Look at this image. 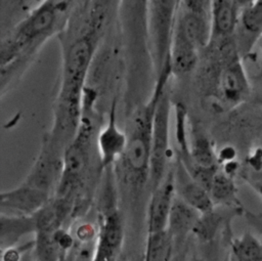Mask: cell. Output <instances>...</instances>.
I'll use <instances>...</instances> for the list:
<instances>
[{"label": "cell", "mask_w": 262, "mask_h": 261, "mask_svg": "<svg viewBox=\"0 0 262 261\" xmlns=\"http://www.w3.org/2000/svg\"><path fill=\"white\" fill-rule=\"evenodd\" d=\"M73 0H44L33 8L1 42L2 89L24 70L42 45L62 27Z\"/></svg>", "instance_id": "cell-1"}, {"label": "cell", "mask_w": 262, "mask_h": 261, "mask_svg": "<svg viewBox=\"0 0 262 261\" xmlns=\"http://www.w3.org/2000/svg\"><path fill=\"white\" fill-rule=\"evenodd\" d=\"M171 75H173L171 66L166 67L157 75L156 85L148 101L134 116L130 131L127 133V144L119 162L122 175L131 186L140 187L144 183H148L155 114Z\"/></svg>", "instance_id": "cell-2"}, {"label": "cell", "mask_w": 262, "mask_h": 261, "mask_svg": "<svg viewBox=\"0 0 262 261\" xmlns=\"http://www.w3.org/2000/svg\"><path fill=\"white\" fill-rule=\"evenodd\" d=\"M181 0H148L147 46L159 75L170 66V48Z\"/></svg>", "instance_id": "cell-3"}, {"label": "cell", "mask_w": 262, "mask_h": 261, "mask_svg": "<svg viewBox=\"0 0 262 261\" xmlns=\"http://www.w3.org/2000/svg\"><path fill=\"white\" fill-rule=\"evenodd\" d=\"M92 133L91 119L83 116L75 136L63 150L61 174L55 189L56 195L74 199L75 191L84 181L90 165Z\"/></svg>", "instance_id": "cell-4"}, {"label": "cell", "mask_w": 262, "mask_h": 261, "mask_svg": "<svg viewBox=\"0 0 262 261\" xmlns=\"http://www.w3.org/2000/svg\"><path fill=\"white\" fill-rule=\"evenodd\" d=\"M172 110L173 105L166 89L160 98L154 119L148 173L150 191L161 183L171 167L169 161L172 157V149L170 148V116Z\"/></svg>", "instance_id": "cell-5"}, {"label": "cell", "mask_w": 262, "mask_h": 261, "mask_svg": "<svg viewBox=\"0 0 262 261\" xmlns=\"http://www.w3.org/2000/svg\"><path fill=\"white\" fill-rule=\"evenodd\" d=\"M123 240L124 227L122 217L115 206L113 208L106 207L100 214L94 260H114L122 249Z\"/></svg>", "instance_id": "cell-6"}, {"label": "cell", "mask_w": 262, "mask_h": 261, "mask_svg": "<svg viewBox=\"0 0 262 261\" xmlns=\"http://www.w3.org/2000/svg\"><path fill=\"white\" fill-rule=\"evenodd\" d=\"M127 140V133L123 132L117 124V98H114L106 124L98 132L96 140L99 163L102 169L107 170L119 162L125 150Z\"/></svg>", "instance_id": "cell-7"}, {"label": "cell", "mask_w": 262, "mask_h": 261, "mask_svg": "<svg viewBox=\"0 0 262 261\" xmlns=\"http://www.w3.org/2000/svg\"><path fill=\"white\" fill-rule=\"evenodd\" d=\"M175 195L174 166H171L161 183L151 190L147 208V233L167 229Z\"/></svg>", "instance_id": "cell-8"}, {"label": "cell", "mask_w": 262, "mask_h": 261, "mask_svg": "<svg viewBox=\"0 0 262 261\" xmlns=\"http://www.w3.org/2000/svg\"><path fill=\"white\" fill-rule=\"evenodd\" d=\"M50 199V191L25 180L18 187L1 192V211L6 209L7 212L2 213L33 215Z\"/></svg>", "instance_id": "cell-9"}, {"label": "cell", "mask_w": 262, "mask_h": 261, "mask_svg": "<svg viewBox=\"0 0 262 261\" xmlns=\"http://www.w3.org/2000/svg\"><path fill=\"white\" fill-rule=\"evenodd\" d=\"M262 37V0H255L252 4L238 11L234 39L241 56L245 59Z\"/></svg>", "instance_id": "cell-10"}, {"label": "cell", "mask_w": 262, "mask_h": 261, "mask_svg": "<svg viewBox=\"0 0 262 261\" xmlns=\"http://www.w3.org/2000/svg\"><path fill=\"white\" fill-rule=\"evenodd\" d=\"M174 184L176 194L201 214L214 210L215 204L209 190L193 179L177 158L174 166Z\"/></svg>", "instance_id": "cell-11"}, {"label": "cell", "mask_w": 262, "mask_h": 261, "mask_svg": "<svg viewBox=\"0 0 262 261\" xmlns=\"http://www.w3.org/2000/svg\"><path fill=\"white\" fill-rule=\"evenodd\" d=\"M200 217V212L185 203L177 194L175 195L167 226L174 247L182 244L189 233L193 232Z\"/></svg>", "instance_id": "cell-12"}, {"label": "cell", "mask_w": 262, "mask_h": 261, "mask_svg": "<svg viewBox=\"0 0 262 261\" xmlns=\"http://www.w3.org/2000/svg\"><path fill=\"white\" fill-rule=\"evenodd\" d=\"M0 224L1 250L13 247L24 235L36 232V223L33 215L6 214L1 212Z\"/></svg>", "instance_id": "cell-13"}, {"label": "cell", "mask_w": 262, "mask_h": 261, "mask_svg": "<svg viewBox=\"0 0 262 261\" xmlns=\"http://www.w3.org/2000/svg\"><path fill=\"white\" fill-rule=\"evenodd\" d=\"M238 9L234 0H212L211 4V39L234 35Z\"/></svg>", "instance_id": "cell-14"}, {"label": "cell", "mask_w": 262, "mask_h": 261, "mask_svg": "<svg viewBox=\"0 0 262 261\" xmlns=\"http://www.w3.org/2000/svg\"><path fill=\"white\" fill-rule=\"evenodd\" d=\"M230 255L232 260L237 261H262V241L246 232L231 241Z\"/></svg>", "instance_id": "cell-15"}, {"label": "cell", "mask_w": 262, "mask_h": 261, "mask_svg": "<svg viewBox=\"0 0 262 261\" xmlns=\"http://www.w3.org/2000/svg\"><path fill=\"white\" fill-rule=\"evenodd\" d=\"M174 249L173 241L167 229L147 233L145 247V260L148 261H166L170 260Z\"/></svg>", "instance_id": "cell-16"}, {"label": "cell", "mask_w": 262, "mask_h": 261, "mask_svg": "<svg viewBox=\"0 0 262 261\" xmlns=\"http://www.w3.org/2000/svg\"><path fill=\"white\" fill-rule=\"evenodd\" d=\"M209 192L215 205L231 206L234 205L236 201V189L234 182L232 181L231 175L223 172H216L212 184L210 186Z\"/></svg>", "instance_id": "cell-17"}, {"label": "cell", "mask_w": 262, "mask_h": 261, "mask_svg": "<svg viewBox=\"0 0 262 261\" xmlns=\"http://www.w3.org/2000/svg\"><path fill=\"white\" fill-rule=\"evenodd\" d=\"M243 178L262 198V163H248V168L243 172Z\"/></svg>", "instance_id": "cell-18"}, {"label": "cell", "mask_w": 262, "mask_h": 261, "mask_svg": "<svg viewBox=\"0 0 262 261\" xmlns=\"http://www.w3.org/2000/svg\"><path fill=\"white\" fill-rule=\"evenodd\" d=\"M97 235L98 228H96L91 223L84 222L76 227L74 237L77 238L80 243H90L92 241H96Z\"/></svg>", "instance_id": "cell-19"}, {"label": "cell", "mask_w": 262, "mask_h": 261, "mask_svg": "<svg viewBox=\"0 0 262 261\" xmlns=\"http://www.w3.org/2000/svg\"><path fill=\"white\" fill-rule=\"evenodd\" d=\"M246 216L248 221L256 228L258 231L262 233V213L259 214H254L250 212H246Z\"/></svg>", "instance_id": "cell-20"}, {"label": "cell", "mask_w": 262, "mask_h": 261, "mask_svg": "<svg viewBox=\"0 0 262 261\" xmlns=\"http://www.w3.org/2000/svg\"><path fill=\"white\" fill-rule=\"evenodd\" d=\"M254 1H255V0H234L235 5H236L238 11H239L242 8H244V7H246V6L250 5V4H252Z\"/></svg>", "instance_id": "cell-21"}, {"label": "cell", "mask_w": 262, "mask_h": 261, "mask_svg": "<svg viewBox=\"0 0 262 261\" xmlns=\"http://www.w3.org/2000/svg\"><path fill=\"white\" fill-rule=\"evenodd\" d=\"M259 45H260V52H261V56H260V61H259V77H262V37L259 40Z\"/></svg>", "instance_id": "cell-22"}, {"label": "cell", "mask_w": 262, "mask_h": 261, "mask_svg": "<svg viewBox=\"0 0 262 261\" xmlns=\"http://www.w3.org/2000/svg\"><path fill=\"white\" fill-rule=\"evenodd\" d=\"M257 151H258V154L260 155V157L262 158V148H258V149H256Z\"/></svg>", "instance_id": "cell-23"}]
</instances>
